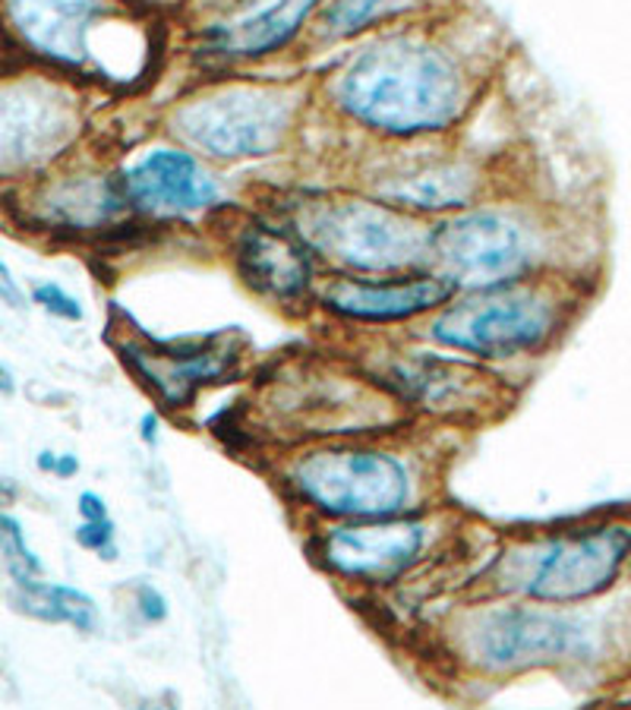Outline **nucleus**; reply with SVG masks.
<instances>
[{"label":"nucleus","instance_id":"f257e3e1","mask_svg":"<svg viewBox=\"0 0 631 710\" xmlns=\"http://www.w3.org/2000/svg\"><path fill=\"white\" fill-rule=\"evenodd\" d=\"M503 57V32L467 0L309 57L303 70L323 133L319 168L363 146L461 139L489 99Z\"/></svg>","mask_w":631,"mask_h":710},{"label":"nucleus","instance_id":"f03ea898","mask_svg":"<svg viewBox=\"0 0 631 710\" xmlns=\"http://www.w3.org/2000/svg\"><path fill=\"white\" fill-rule=\"evenodd\" d=\"M151 127L247 187L316 168L319 117L303 67L180 77L155 104Z\"/></svg>","mask_w":631,"mask_h":710},{"label":"nucleus","instance_id":"7ed1b4c3","mask_svg":"<svg viewBox=\"0 0 631 710\" xmlns=\"http://www.w3.org/2000/svg\"><path fill=\"white\" fill-rule=\"evenodd\" d=\"M449 449L442 430H392L306 439L262 452V474L297 528L407 515L442 503Z\"/></svg>","mask_w":631,"mask_h":710},{"label":"nucleus","instance_id":"20e7f679","mask_svg":"<svg viewBox=\"0 0 631 710\" xmlns=\"http://www.w3.org/2000/svg\"><path fill=\"white\" fill-rule=\"evenodd\" d=\"M600 253L587 228L521 183H505L480 203L429 225V269L454 291L584 275L600 279Z\"/></svg>","mask_w":631,"mask_h":710},{"label":"nucleus","instance_id":"39448f33","mask_svg":"<svg viewBox=\"0 0 631 710\" xmlns=\"http://www.w3.org/2000/svg\"><path fill=\"white\" fill-rule=\"evenodd\" d=\"M436 660L467 683H515L533 673H587L612 654V622L597 604L547 607L461 594L429 632Z\"/></svg>","mask_w":631,"mask_h":710},{"label":"nucleus","instance_id":"423d86ee","mask_svg":"<svg viewBox=\"0 0 631 710\" xmlns=\"http://www.w3.org/2000/svg\"><path fill=\"white\" fill-rule=\"evenodd\" d=\"M0 38L20 60L104 95H139L171 64L168 20L129 0H0Z\"/></svg>","mask_w":631,"mask_h":710},{"label":"nucleus","instance_id":"0eeeda50","mask_svg":"<svg viewBox=\"0 0 631 710\" xmlns=\"http://www.w3.org/2000/svg\"><path fill=\"white\" fill-rule=\"evenodd\" d=\"M319 259L326 275L429 269V222L319 168L250 187Z\"/></svg>","mask_w":631,"mask_h":710},{"label":"nucleus","instance_id":"6e6552de","mask_svg":"<svg viewBox=\"0 0 631 710\" xmlns=\"http://www.w3.org/2000/svg\"><path fill=\"white\" fill-rule=\"evenodd\" d=\"M597 281L555 275L505 288L454 291L452 301L429 316L417 338L521 380L565 345L594 301Z\"/></svg>","mask_w":631,"mask_h":710},{"label":"nucleus","instance_id":"1a4fd4ad","mask_svg":"<svg viewBox=\"0 0 631 710\" xmlns=\"http://www.w3.org/2000/svg\"><path fill=\"white\" fill-rule=\"evenodd\" d=\"M631 578V515H594L503 533L461 594L515 597L547 607H590Z\"/></svg>","mask_w":631,"mask_h":710},{"label":"nucleus","instance_id":"9d476101","mask_svg":"<svg viewBox=\"0 0 631 710\" xmlns=\"http://www.w3.org/2000/svg\"><path fill=\"white\" fill-rule=\"evenodd\" d=\"M461 540V515L439 503L407 515L303 528V553L338 590L357 600H382L452 562Z\"/></svg>","mask_w":631,"mask_h":710},{"label":"nucleus","instance_id":"9b49d317","mask_svg":"<svg viewBox=\"0 0 631 710\" xmlns=\"http://www.w3.org/2000/svg\"><path fill=\"white\" fill-rule=\"evenodd\" d=\"M345 351L410 424L429 430H477L499 420L518 398V382L511 376L439 351L417 335L367 341Z\"/></svg>","mask_w":631,"mask_h":710},{"label":"nucleus","instance_id":"f8f14e48","mask_svg":"<svg viewBox=\"0 0 631 710\" xmlns=\"http://www.w3.org/2000/svg\"><path fill=\"white\" fill-rule=\"evenodd\" d=\"M326 0H187L171 26L183 77L303 67Z\"/></svg>","mask_w":631,"mask_h":710},{"label":"nucleus","instance_id":"ddd939ff","mask_svg":"<svg viewBox=\"0 0 631 710\" xmlns=\"http://www.w3.org/2000/svg\"><path fill=\"white\" fill-rule=\"evenodd\" d=\"M326 171L429 225L511 183L499 158L467 146L464 136L417 146L348 149Z\"/></svg>","mask_w":631,"mask_h":710},{"label":"nucleus","instance_id":"4468645a","mask_svg":"<svg viewBox=\"0 0 631 710\" xmlns=\"http://www.w3.org/2000/svg\"><path fill=\"white\" fill-rule=\"evenodd\" d=\"M129 215L151 237L212 234L250 187L151 127L114 155Z\"/></svg>","mask_w":631,"mask_h":710},{"label":"nucleus","instance_id":"2eb2a0df","mask_svg":"<svg viewBox=\"0 0 631 710\" xmlns=\"http://www.w3.org/2000/svg\"><path fill=\"white\" fill-rule=\"evenodd\" d=\"M89 86L48 67H0V187L16 190L89 149Z\"/></svg>","mask_w":631,"mask_h":710},{"label":"nucleus","instance_id":"dca6fc26","mask_svg":"<svg viewBox=\"0 0 631 710\" xmlns=\"http://www.w3.org/2000/svg\"><path fill=\"white\" fill-rule=\"evenodd\" d=\"M209 244L250 301L309 326L326 272L301 234L259 196L247 193V200L212 228Z\"/></svg>","mask_w":631,"mask_h":710},{"label":"nucleus","instance_id":"f3484780","mask_svg":"<svg viewBox=\"0 0 631 710\" xmlns=\"http://www.w3.org/2000/svg\"><path fill=\"white\" fill-rule=\"evenodd\" d=\"M10 218L25 234L54 244H121L146 237L129 215L114 155L92 149L10 190Z\"/></svg>","mask_w":631,"mask_h":710},{"label":"nucleus","instance_id":"a211bd4d","mask_svg":"<svg viewBox=\"0 0 631 710\" xmlns=\"http://www.w3.org/2000/svg\"><path fill=\"white\" fill-rule=\"evenodd\" d=\"M111 348L158 410L174 417L193 410L205 392L230 385L250 370V338L237 326L161 338L126 319V326L111 331Z\"/></svg>","mask_w":631,"mask_h":710},{"label":"nucleus","instance_id":"6ab92c4d","mask_svg":"<svg viewBox=\"0 0 631 710\" xmlns=\"http://www.w3.org/2000/svg\"><path fill=\"white\" fill-rule=\"evenodd\" d=\"M454 288L436 269L388 275H326L309 326L331 335L341 348L407 338L452 301Z\"/></svg>","mask_w":631,"mask_h":710},{"label":"nucleus","instance_id":"aec40b11","mask_svg":"<svg viewBox=\"0 0 631 710\" xmlns=\"http://www.w3.org/2000/svg\"><path fill=\"white\" fill-rule=\"evenodd\" d=\"M458 3L464 0H326L316 32H313L309 57L338 52L363 35H373L379 29L446 13Z\"/></svg>","mask_w":631,"mask_h":710},{"label":"nucleus","instance_id":"412c9836","mask_svg":"<svg viewBox=\"0 0 631 710\" xmlns=\"http://www.w3.org/2000/svg\"><path fill=\"white\" fill-rule=\"evenodd\" d=\"M13 604L20 612L38 619V622L70 626L82 634H92L101 622L95 597L82 587H74V584L42 582V578L13 584Z\"/></svg>","mask_w":631,"mask_h":710},{"label":"nucleus","instance_id":"4be33fe9","mask_svg":"<svg viewBox=\"0 0 631 710\" xmlns=\"http://www.w3.org/2000/svg\"><path fill=\"white\" fill-rule=\"evenodd\" d=\"M0 559H3L7 575L13 578V584L42 578V572H45L38 553L25 540L23 521L16 515H10L7 508H0Z\"/></svg>","mask_w":631,"mask_h":710},{"label":"nucleus","instance_id":"5701e85b","mask_svg":"<svg viewBox=\"0 0 631 710\" xmlns=\"http://www.w3.org/2000/svg\"><path fill=\"white\" fill-rule=\"evenodd\" d=\"M29 304L38 306L42 313H48L50 319L60 323H82L86 319V306L76 297L74 291H67L60 281H35L29 288Z\"/></svg>","mask_w":631,"mask_h":710},{"label":"nucleus","instance_id":"b1692460","mask_svg":"<svg viewBox=\"0 0 631 710\" xmlns=\"http://www.w3.org/2000/svg\"><path fill=\"white\" fill-rule=\"evenodd\" d=\"M74 540L82 550L95 553L101 562H117V556H121V546H117V525H114L111 515H108V518H99V521H79L74 531Z\"/></svg>","mask_w":631,"mask_h":710},{"label":"nucleus","instance_id":"393cba45","mask_svg":"<svg viewBox=\"0 0 631 710\" xmlns=\"http://www.w3.org/2000/svg\"><path fill=\"white\" fill-rule=\"evenodd\" d=\"M133 612L139 616L143 626H161L171 616V600L158 584L143 582L133 587Z\"/></svg>","mask_w":631,"mask_h":710},{"label":"nucleus","instance_id":"a878e982","mask_svg":"<svg viewBox=\"0 0 631 710\" xmlns=\"http://www.w3.org/2000/svg\"><path fill=\"white\" fill-rule=\"evenodd\" d=\"M0 304L7 306V309H25L29 306V294H25V288L16 279V272L10 269V262L0 256Z\"/></svg>","mask_w":631,"mask_h":710},{"label":"nucleus","instance_id":"bb28decb","mask_svg":"<svg viewBox=\"0 0 631 710\" xmlns=\"http://www.w3.org/2000/svg\"><path fill=\"white\" fill-rule=\"evenodd\" d=\"M161 430H165V414H161L158 407H155V410H146V414L139 417V424H136V436H139V442H143L146 449H158Z\"/></svg>","mask_w":631,"mask_h":710},{"label":"nucleus","instance_id":"cd10ccee","mask_svg":"<svg viewBox=\"0 0 631 710\" xmlns=\"http://www.w3.org/2000/svg\"><path fill=\"white\" fill-rule=\"evenodd\" d=\"M76 511H79V521H99V518H108L111 508H108V499L95 493V489H82L79 499H76Z\"/></svg>","mask_w":631,"mask_h":710},{"label":"nucleus","instance_id":"c85d7f7f","mask_svg":"<svg viewBox=\"0 0 631 710\" xmlns=\"http://www.w3.org/2000/svg\"><path fill=\"white\" fill-rule=\"evenodd\" d=\"M79 471H82V461H79L74 452H60V455H57V467H54V477H57V481H74Z\"/></svg>","mask_w":631,"mask_h":710},{"label":"nucleus","instance_id":"c756f323","mask_svg":"<svg viewBox=\"0 0 631 710\" xmlns=\"http://www.w3.org/2000/svg\"><path fill=\"white\" fill-rule=\"evenodd\" d=\"M57 455H60V452L42 449V452L35 455V467H38L42 474H54V467H57Z\"/></svg>","mask_w":631,"mask_h":710},{"label":"nucleus","instance_id":"7c9ffc66","mask_svg":"<svg viewBox=\"0 0 631 710\" xmlns=\"http://www.w3.org/2000/svg\"><path fill=\"white\" fill-rule=\"evenodd\" d=\"M16 392V380H13V370L0 360V395H13Z\"/></svg>","mask_w":631,"mask_h":710}]
</instances>
